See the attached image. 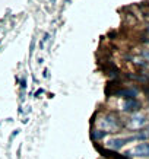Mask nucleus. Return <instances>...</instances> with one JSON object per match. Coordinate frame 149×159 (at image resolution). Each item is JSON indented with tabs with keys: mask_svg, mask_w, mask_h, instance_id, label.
I'll return each instance as SVG.
<instances>
[{
	"mask_svg": "<svg viewBox=\"0 0 149 159\" xmlns=\"http://www.w3.org/2000/svg\"><path fill=\"white\" fill-rule=\"evenodd\" d=\"M145 124H146V117L142 116V114H136V116H133L129 121V127L130 129H133V130L142 129Z\"/></svg>",
	"mask_w": 149,
	"mask_h": 159,
	"instance_id": "f257e3e1",
	"label": "nucleus"
},
{
	"mask_svg": "<svg viewBox=\"0 0 149 159\" xmlns=\"http://www.w3.org/2000/svg\"><path fill=\"white\" fill-rule=\"evenodd\" d=\"M129 153L133 156H149V143H139Z\"/></svg>",
	"mask_w": 149,
	"mask_h": 159,
	"instance_id": "f03ea898",
	"label": "nucleus"
},
{
	"mask_svg": "<svg viewBox=\"0 0 149 159\" xmlns=\"http://www.w3.org/2000/svg\"><path fill=\"white\" fill-rule=\"evenodd\" d=\"M133 139H136V137H130V139H111V140H108V148L113 150L121 149L127 142H130V140H133Z\"/></svg>",
	"mask_w": 149,
	"mask_h": 159,
	"instance_id": "7ed1b4c3",
	"label": "nucleus"
},
{
	"mask_svg": "<svg viewBox=\"0 0 149 159\" xmlns=\"http://www.w3.org/2000/svg\"><path fill=\"white\" fill-rule=\"evenodd\" d=\"M139 102L136 101V99H127L124 102V105H123V110L124 111H135L139 108Z\"/></svg>",
	"mask_w": 149,
	"mask_h": 159,
	"instance_id": "20e7f679",
	"label": "nucleus"
},
{
	"mask_svg": "<svg viewBox=\"0 0 149 159\" xmlns=\"http://www.w3.org/2000/svg\"><path fill=\"white\" fill-rule=\"evenodd\" d=\"M104 136H105V131H101V130L94 131V139H102Z\"/></svg>",
	"mask_w": 149,
	"mask_h": 159,
	"instance_id": "39448f33",
	"label": "nucleus"
}]
</instances>
